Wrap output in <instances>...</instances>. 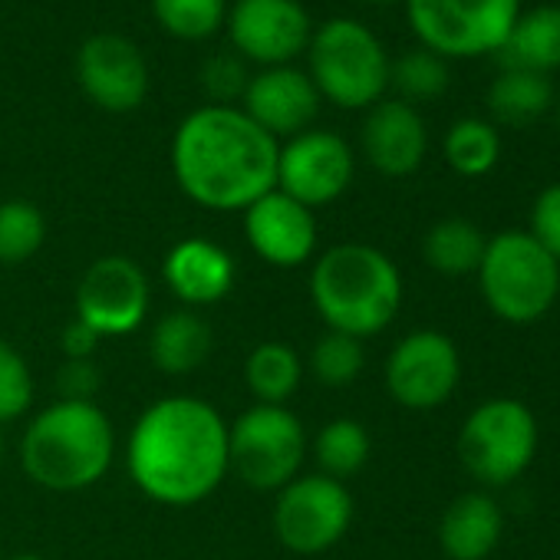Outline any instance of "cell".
<instances>
[{
    "label": "cell",
    "mask_w": 560,
    "mask_h": 560,
    "mask_svg": "<svg viewBox=\"0 0 560 560\" xmlns=\"http://www.w3.org/2000/svg\"><path fill=\"white\" fill-rule=\"evenodd\" d=\"M116 458V429L100 402L54 399L24 429L18 462L44 491L73 494L100 485Z\"/></svg>",
    "instance_id": "obj_3"
},
{
    "label": "cell",
    "mask_w": 560,
    "mask_h": 560,
    "mask_svg": "<svg viewBox=\"0 0 560 560\" xmlns=\"http://www.w3.org/2000/svg\"><path fill=\"white\" fill-rule=\"evenodd\" d=\"M224 31L231 54L260 70L291 67L307 54L314 37L311 14L301 0H234Z\"/></svg>",
    "instance_id": "obj_12"
},
{
    "label": "cell",
    "mask_w": 560,
    "mask_h": 560,
    "mask_svg": "<svg viewBox=\"0 0 560 560\" xmlns=\"http://www.w3.org/2000/svg\"><path fill=\"white\" fill-rule=\"evenodd\" d=\"M214 347V334L198 311L178 307L152 324L149 334V360L165 376L195 373Z\"/></svg>",
    "instance_id": "obj_21"
},
{
    "label": "cell",
    "mask_w": 560,
    "mask_h": 560,
    "mask_svg": "<svg viewBox=\"0 0 560 560\" xmlns=\"http://www.w3.org/2000/svg\"><path fill=\"white\" fill-rule=\"evenodd\" d=\"M320 103L324 100L314 80L307 77V70H298L294 63L257 70L241 96V109L277 142L314 129Z\"/></svg>",
    "instance_id": "obj_17"
},
{
    "label": "cell",
    "mask_w": 560,
    "mask_h": 560,
    "mask_svg": "<svg viewBox=\"0 0 560 560\" xmlns=\"http://www.w3.org/2000/svg\"><path fill=\"white\" fill-rule=\"evenodd\" d=\"M485 244L488 237L481 234L478 224L465 218H442L422 237V257L442 277H465L478 270L485 257Z\"/></svg>",
    "instance_id": "obj_24"
},
{
    "label": "cell",
    "mask_w": 560,
    "mask_h": 560,
    "mask_svg": "<svg viewBox=\"0 0 560 560\" xmlns=\"http://www.w3.org/2000/svg\"><path fill=\"white\" fill-rule=\"evenodd\" d=\"M363 366H366L363 340L347 337V334H337V330H327V334L311 347V357H307V363H304V370H307L320 386H330V389L353 386V383L360 380Z\"/></svg>",
    "instance_id": "obj_30"
},
{
    "label": "cell",
    "mask_w": 560,
    "mask_h": 560,
    "mask_svg": "<svg viewBox=\"0 0 560 560\" xmlns=\"http://www.w3.org/2000/svg\"><path fill=\"white\" fill-rule=\"evenodd\" d=\"M504 530L501 508L481 494H458L439 521V547L448 560H485L494 553Z\"/></svg>",
    "instance_id": "obj_20"
},
{
    "label": "cell",
    "mask_w": 560,
    "mask_h": 560,
    "mask_svg": "<svg viewBox=\"0 0 560 560\" xmlns=\"http://www.w3.org/2000/svg\"><path fill=\"white\" fill-rule=\"evenodd\" d=\"M370 455H373V439H370L366 425L350 416L330 419L314 439V458L320 465V475L337 478V481L360 475L366 468Z\"/></svg>",
    "instance_id": "obj_25"
},
{
    "label": "cell",
    "mask_w": 560,
    "mask_h": 560,
    "mask_svg": "<svg viewBox=\"0 0 560 560\" xmlns=\"http://www.w3.org/2000/svg\"><path fill=\"white\" fill-rule=\"evenodd\" d=\"M103 386L96 360H63L57 370V399L70 402H96V393Z\"/></svg>",
    "instance_id": "obj_35"
},
{
    "label": "cell",
    "mask_w": 560,
    "mask_h": 560,
    "mask_svg": "<svg viewBox=\"0 0 560 560\" xmlns=\"http://www.w3.org/2000/svg\"><path fill=\"white\" fill-rule=\"evenodd\" d=\"M389 67L383 40L360 21L334 18L314 27L307 44V77L320 100L340 109H370L386 100Z\"/></svg>",
    "instance_id": "obj_5"
},
{
    "label": "cell",
    "mask_w": 560,
    "mask_h": 560,
    "mask_svg": "<svg viewBox=\"0 0 560 560\" xmlns=\"http://www.w3.org/2000/svg\"><path fill=\"white\" fill-rule=\"evenodd\" d=\"M8 560H47L44 553H14V557H8Z\"/></svg>",
    "instance_id": "obj_37"
},
{
    "label": "cell",
    "mask_w": 560,
    "mask_h": 560,
    "mask_svg": "<svg viewBox=\"0 0 560 560\" xmlns=\"http://www.w3.org/2000/svg\"><path fill=\"white\" fill-rule=\"evenodd\" d=\"M304 360L291 343H257L244 360V386L260 406H288L304 383Z\"/></svg>",
    "instance_id": "obj_23"
},
{
    "label": "cell",
    "mask_w": 560,
    "mask_h": 560,
    "mask_svg": "<svg viewBox=\"0 0 560 560\" xmlns=\"http://www.w3.org/2000/svg\"><path fill=\"white\" fill-rule=\"evenodd\" d=\"M126 471L162 508L201 504L231 471L224 416L201 396L155 399L126 439Z\"/></svg>",
    "instance_id": "obj_1"
},
{
    "label": "cell",
    "mask_w": 560,
    "mask_h": 560,
    "mask_svg": "<svg viewBox=\"0 0 560 560\" xmlns=\"http://www.w3.org/2000/svg\"><path fill=\"white\" fill-rule=\"evenodd\" d=\"M77 83L103 113H132L149 96V63L122 34H93L77 50Z\"/></svg>",
    "instance_id": "obj_15"
},
{
    "label": "cell",
    "mask_w": 560,
    "mask_h": 560,
    "mask_svg": "<svg viewBox=\"0 0 560 560\" xmlns=\"http://www.w3.org/2000/svg\"><path fill=\"white\" fill-rule=\"evenodd\" d=\"M241 214H244V237L264 264L291 270L314 260L320 228H317V214L307 205L273 188Z\"/></svg>",
    "instance_id": "obj_16"
},
{
    "label": "cell",
    "mask_w": 560,
    "mask_h": 560,
    "mask_svg": "<svg viewBox=\"0 0 560 560\" xmlns=\"http://www.w3.org/2000/svg\"><path fill=\"white\" fill-rule=\"evenodd\" d=\"M357 175V155L350 142L330 129H307L277 152V191L291 195L311 211L334 205L347 195Z\"/></svg>",
    "instance_id": "obj_13"
},
{
    "label": "cell",
    "mask_w": 560,
    "mask_h": 560,
    "mask_svg": "<svg viewBox=\"0 0 560 560\" xmlns=\"http://www.w3.org/2000/svg\"><path fill=\"white\" fill-rule=\"evenodd\" d=\"M231 471L254 491H280L291 485L307 458V429L288 406L254 402L228 422Z\"/></svg>",
    "instance_id": "obj_7"
},
{
    "label": "cell",
    "mask_w": 560,
    "mask_h": 560,
    "mask_svg": "<svg viewBox=\"0 0 560 560\" xmlns=\"http://www.w3.org/2000/svg\"><path fill=\"white\" fill-rule=\"evenodd\" d=\"M360 4H393V0H360Z\"/></svg>",
    "instance_id": "obj_39"
},
{
    "label": "cell",
    "mask_w": 560,
    "mask_h": 560,
    "mask_svg": "<svg viewBox=\"0 0 560 560\" xmlns=\"http://www.w3.org/2000/svg\"><path fill=\"white\" fill-rule=\"evenodd\" d=\"M34 406V373L27 357L0 337V425L24 419Z\"/></svg>",
    "instance_id": "obj_32"
},
{
    "label": "cell",
    "mask_w": 560,
    "mask_h": 560,
    "mask_svg": "<svg viewBox=\"0 0 560 560\" xmlns=\"http://www.w3.org/2000/svg\"><path fill=\"white\" fill-rule=\"evenodd\" d=\"M550 83L544 73L530 70H504L488 90V109L498 122L527 126L550 106Z\"/></svg>",
    "instance_id": "obj_26"
},
{
    "label": "cell",
    "mask_w": 560,
    "mask_h": 560,
    "mask_svg": "<svg viewBox=\"0 0 560 560\" xmlns=\"http://www.w3.org/2000/svg\"><path fill=\"white\" fill-rule=\"evenodd\" d=\"M445 162L452 172L465 178H481L488 175L498 159H501V139L498 129L485 119H458L445 132Z\"/></svg>",
    "instance_id": "obj_27"
},
{
    "label": "cell",
    "mask_w": 560,
    "mask_h": 560,
    "mask_svg": "<svg viewBox=\"0 0 560 560\" xmlns=\"http://www.w3.org/2000/svg\"><path fill=\"white\" fill-rule=\"evenodd\" d=\"M353 494L347 481L327 478L320 471L298 475L277 491L273 501V534L280 547L298 557H317L340 544L353 524Z\"/></svg>",
    "instance_id": "obj_10"
},
{
    "label": "cell",
    "mask_w": 560,
    "mask_h": 560,
    "mask_svg": "<svg viewBox=\"0 0 560 560\" xmlns=\"http://www.w3.org/2000/svg\"><path fill=\"white\" fill-rule=\"evenodd\" d=\"M152 307L149 277L139 260L126 254L96 257L77 284L73 317L93 327L103 340H119L136 334Z\"/></svg>",
    "instance_id": "obj_11"
},
{
    "label": "cell",
    "mask_w": 560,
    "mask_h": 560,
    "mask_svg": "<svg viewBox=\"0 0 560 560\" xmlns=\"http://www.w3.org/2000/svg\"><path fill=\"white\" fill-rule=\"evenodd\" d=\"M47 244V218L34 201H0V264L18 267L40 254Z\"/></svg>",
    "instance_id": "obj_29"
},
{
    "label": "cell",
    "mask_w": 560,
    "mask_h": 560,
    "mask_svg": "<svg viewBox=\"0 0 560 560\" xmlns=\"http://www.w3.org/2000/svg\"><path fill=\"white\" fill-rule=\"evenodd\" d=\"M100 334L93 330V327H86L83 320H70L67 327H63V334H60V350H63V357L67 360H93L96 357V350H100Z\"/></svg>",
    "instance_id": "obj_36"
},
{
    "label": "cell",
    "mask_w": 560,
    "mask_h": 560,
    "mask_svg": "<svg viewBox=\"0 0 560 560\" xmlns=\"http://www.w3.org/2000/svg\"><path fill=\"white\" fill-rule=\"evenodd\" d=\"M162 280L182 307L198 311L221 304L234 291L237 267L234 257L211 237H185L168 247L162 260Z\"/></svg>",
    "instance_id": "obj_19"
},
{
    "label": "cell",
    "mask_w": 560,
    "mask_h": 560,
    "mask_svg": "<svg viewBox=\"0 0 560 560\" xmlns=\"http://www.w3.org/2000/svg\"><path fill=\"white\" fill-rule=\"evenodd\" d=\"M152 18L168 37L201 44L224 31L228 0H152Z\"/></svg>",
    "instance_id": "obj_28"
},
{
    "label": "cell",
    "mask_w": 560,
    "mask_h": 560,
    "mask_svg": "<svg viewBox=\"0 0 560 560\" xmlns=\"http://www.w3.org/2000/svg\"><path fill=\"white\" fill-rule=\"evenodd\" d=\"M4 452H8V445H4V432H0V465H4Z\"/></svg>",
    "instance_id": "obj_38"
},
{
    "label": "cell",
    "mask_w": 560,
    "mask_h": 560,
    "mask_svg": "<svg viewBox=\"0 0 560 560\" xmlns=\"http://www.w3.org/2000/svg\"><path fill=\"white\" fill-rule=\"evenodd\" d=\"M475 273L491 314L517 327L540 320L560 294V264L527 231L488 237Z\"/></svg>",
    "instance_id": "obj_6"
},
{
    "label": "cell",
    "mask_w": 560,
    "mask_h": 560,
    "mask_svg": "<svg viewBox=\"0 0 560 560\" xmlns=\"http://www.w3.org/2000/svg\"><path fill=\"white\" fill-rule=\"evenodd\" d=\"M557 264H560V182L547 185L530 208V231H527Z\"/></svg>",
    "instance_id": "obj_34"
},
{
    "label": "cell",
    "mask_w": 560,
    "mask_h": 560,
    "mask_svg": "<svg viewBox=\"0 0 560 560\" xmlns=\"http://www.w3.org/2000/svg\"><path fill=\"white\" fill-rule=\"evenodd\" d=\"M409 27L442 60L498 54L521 18V0H406Z\"/></svg>",
    "instance_id": "obj_9"
},
{
    "label": "cell",
    "mask_w": 560,
    "mask_h": 560,
    "mask_svg": "<svg viewBox=\"0 0 560 560\" xmlns=\"http://www.w3.org/2000/svg\"><path fill=\"white\" fill-rule=\"evenodd\" d=\"M557 122H560V106H557Z\"/></svg>",
    "instance_id": "obj_40"
},
{
    "label": "cell",
    "mask_w": 560,
    "mask_h": 560,
    "mask_svg": "<svg viewBox=\"0 0 560 560\" xmlns=\"http://www.w3.org/2000/svg\"><path fill=\"white\" fill-rule=\"evenodd\" d=\"M462 380V357L452 337L416 330L402 337L386 360V393L412 412L439 409L452 399Z\"/></svg>",
    "instance_id": "obj_14"
},
{
    "label": "cell",
    "mask_w": 560,
    "mask_h": 560,
    "mask_svg": "<svg viewBox=\"0 0 560 560\" xmlns=\"http://www.w3.org/2000/svg\"><path fill=\"white\" fill-rule=\"evenodd\" d=\"M534 412L508 396L488 399L471 409L458 432V458L471 478L491 488H504L521 478L537 455Z\"/></svg>",
    "instance_id": "obj_8"
},
{
    "label": "cell",
    "mask_w": 560,
    "mask_h": 560,
    "mask_svg": "<svg viewBox=\"0 0 560 560\" xmlns=\"http://www.w3.org/2000/svg\"><path fill=\"white\" fill-rule=\"evenodd\" d=\"M389 86L402 103H429L448 90V67L432 50H412L389 67Z\"/></svg>",
    "instance_id": "obj_31"
},
{
    "label": "cell",
    "mask_w": 560,
    "mask_h": 560,
    "mask_svg": "<svg viewBox=\"0 0 560 560\" xmlns=\"http://www.w3.org/2000/svg\"><path fill=\"white\" fill-rule=\"evenodd\" d=\"M280 142L241 106H198L172 136V175L208 211H244L277 188Z\"/></svg>",
    "instance_id": "obj_2"
},
{
    "label": "cell",
    "mask_w": 560,
    "mask_h": 560,
    "mask_svg": "<svg viewBox=\"0 0 560 560\" xmlns=\"http://www.w3.org/2000/svg\"><path fill=\"white\" fill-rule=\"evenodd\" d=\"M360 145L366 162L386 175V178H406L419 172L429 152V132L416 106L402 100H380L370 106L363 129H360Z\"/></svg>",
    "instance_id": "obj_18"
},
{
    "label": "cell",
    "mask_w": 560,
    "mask_h": 560,
    "mask_svg": "<svg viewBox=\"0 0 560 560\" xmlns=\"http://www.w3.org/2000/svg\"><path fill=\"white\" fill-rule=\"evenodd\" d=\"M247 63L237 54H214L201 67V90L211 96L214 106H237L247 90Z\"/></svg>",
    "instance_id": "obj_33"
},
{
    "label": "cell",
    "mask_w": 560,
    "mask_h": 560,
    "mask_svg": "<svg viewBox=\"0 0 560 560\" xmlns=\"http://www.w3.org/2000/svg\"><path fill=\"white\" fill-rule=\"evenodd\" d=\"M307 291L327 330L370 340L383 334L402 307V273L386 250L347 241L314 260Z\"/></svg>",
    "instance_id": "obj_4"
},
{
    "label": "cell",
    "mask_w": 560,
    "mask_h": 560,
    "mask_svg": "<svg viewBox=\"0 0 560 560\" xmlns=\"http://www.w3.org/2000/svg\"><path fill=\"white\" fill-rule=\"evenodd\" d=\"M498 54L504 60V70H530L544 77L547 70H557L560 67V8L547 4V8H534L521 14Z\"/></svg>",
    "instance_id": "obj_22"
}]
</instances>
